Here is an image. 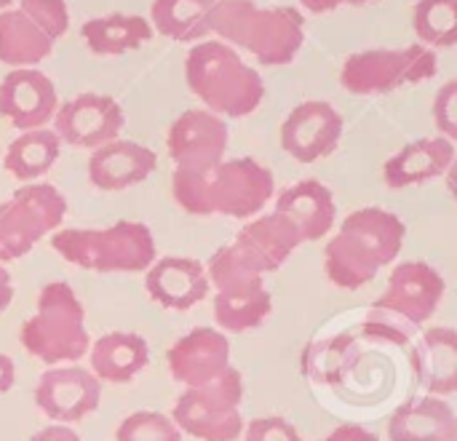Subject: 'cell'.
Returning a JSON list of instances; mask_svg holds the SVG:
<instances>
[{
  "instance_id": "1",
  "label": "cell",
  "mask_w": 457,
  "mask_h": 441,
  "mask_svg": "<svg viewBox=\"0 0 457 441\" xmlns=\"http://www.w3.org/2000/svg\"><path fill=\"white\" fill-rule=\"evenodd\" d=\"M276 177L254 158H230L217 166L171 174V196L187 212L198 217L222 214L233 220H249L265 209L273 198Z\"/></svg>"
},
{
  "instance_id": "2",
  "label": "cell",
  "mask_w": 457,
  "mask_h": 441,
  "mask_svg": "<svg viewBox=\"0 0 457 441\" xmlns=\"http://www.w3.org/2000/svg\"><path fill=\"white\" fill-rule=\"evenodd\" d=\"M407 228L402 217L380 206L351 212L324 249V270L340 289H361L394 265L404 246Z\"/></svg>"
},
{
  "instance_id": "3",
  "label": "cell",
  "mask_w": 457,
  "mask_h": 441,
  "mask_svg": "<svg viewBox=\"0 0 457 441\" xmlns=\"http://www.w3.org/2000/svg\"><path fill=\"white\" fill-rule=\"evenodd\" d=\"M445 292V276L431 262H399L388 276L386 292L370 308L361 324V337L388 345H407L412 335L436 313Z\"/></svg>"
},
{
  "instance_id": "4",
  "label": "cell",
  "mask_w": 457,
  "mask_h": 441,
  "mask_svg": "<svg viewBox=\"0 0 457 441\" xmlns=\"http://www.w3.org/2000/svg\"><path fill=\"white\" fill-rule=\"evenodd\" d=\"M209 35L244 46L265 67L289 64L305 40V16L292 5L260 8L252 0H217L209 11Z\"/></svg>"
},
{
  "instance_id": "5",
  "label": "cell",
  "mask_w": 457,
  "mask_h": 441,
  "mask_svg": "<svg viewBox=\"0 0 457 441\" xmlns=\"http://www.w3.org/2000/svg\"><path fill=\"white\" fill-rule=\"evenodd\" d=\"M185 80L206 110L220 118H244L254 112L265 96L260 72L222 40H204L187 51Z\"/></svg>"
},
{
  "instance_id": "6",
  "label": "cell",
  "mask_w": 457,
  "mask_h": 441,
  "mask_svg": "<svg viewBox=\"0 0 457 441\" xmlns=\"http://www.w3.org/2000/svg\"><path fill=\"white\" fill-rule=\"evenodd\" d=\"M51 246L62 260L94 273H139L155 262V238L145 222L120 220L107 228L56 230Z\"/></svg>"
},
{
  "instance_id": "7",
  "label": "cell",
  "mask_w": 457,
  "mask_h": 441,
  "mask_svg": "<svg viewBox=\"0 0 457 441\" xmlns=\"http://www.w3.org/2000/svg\"><path fill=\"white\" fill-rule=\"evenodd\" d=\"M21 348L37 362L56 367L88 356L91 337L86 329V311L75 289L64 281H51L40 289L35 313L19 329Z\"/></svg>"
},
{
  "instance_id": "8",
  "label": "cell",
  "mask_w": 457,
  "mask_h": 441,
  "mask_svg": "<svg viewBox=\"0 0 457 441\" xmlns=\"http://www.w3.org/2000/svg\"><path fill=\"white\" fill-rule=\"evenodd\" d=\"M244 378L236 367L204 388H185L171 410L174 426L201 441H236L244 434Z\"/></svg>"
},
{
  "instance_id": "9",
  "label": "cell",
  "mask_w": 457,
  "mask_h": 441,
  "mask_svg": "<svg viewBox=\"0 0 457 441\" xmlns=\"http://www.w3.org/2000/svg\"><path fill=\"white\" fill-rule=\"evenodd\" d=\"M64 214L67 201L54 185L16 187L8 201H0V265L29 254L40 238L64 222Z\"/></svg>"
},
{
  "instance_id": "10",
  "label": "cell",
  "mask_w": 457,
  "mask_h": 441,
  "mask_svg": "<svg viewBox=\"0 0 457 441\" xmlns=\"http://www.w3.org/2000/svg\"><path fill=\"white\" fill-rule=\"evenodd\" d=\"M439 72V59L428 46L407 48H372L351 54L340 70V83L345 91L359 96L388 94L402 86L423 83Z\"/></svg>"
},
{
  "instance_id": "11",
  "label": "cell",
  "mask_w": 457,
  "mask_h": 441,
  "mask_svg": "<svg viewBox=\"0 0 457 441\" xmlns=\"http://www.w3.org/2000/svg\"><path fill=\"white\" fill-rule=\"evenodd\" d=\"M126 118L120 104L104 94H80L54 112V134L75 147L96 150L118 139Z\"/></svg>"
},
{
  "instance_id": "12",
  "label": "cell",
  "mask_w": 457,
  "mask_h": 441,
  "mask_svg": "<svg viewBox=\"0 0 457 441\" xmlns=\"http://www.w3.org/2000/svg\"><path fill=\"white\" fill-rule=\"evenodd\" d=\"M102 399V383L83 367H51L40 375L35 386L37 410L59 420L62 426L78 423L86 415L96 412Z\"/></svg>"
},
{
  "instance_id": "13",
  "label": "cell",
  "mask_w": 457,
  "mask_h": 441,
  "mask_svg": "<svg viewBox=\"0 0 457 441\" xmlns=\"http://www.w3.org/2000/svg\"><path fill=\"white\" fill-rule=\"evenodd\" d=\"M343 137V115L321 99L297 104L281 123V147L300 163H313L335 153Z\"/></svg>"
},
{
  "instance_id": "14",
  "label": "cell",
  "mask_w": 457,
  "mask_h": 441,
  "mask_svg": "<svg viewBox=\"0 0 457 441\" xmlns=\"http://www.w3.org/2000/svg\"><path fill=\"white\" fill-rule=\"evenodd\" d=\"M169 155L174 169L198 171L225 161L228 126L209 110H185L169 129Z\"/></svg>"
},
{
  "instance_id": "15",
  "label": "cell",
  "mask_w": 457,
  "mask_h": 441,
  "mask_svg": "<svg viewBox=\"0 0 457 441\" xmlns=\"http://www.w3.org/2000/svg\"><path fill=\"white\" fill-rule=\"evenodd\" d=\"M169 372L185 388H204L225 375L230 364V340L214 327H195L166 354Z\"/></svg>"
},
{
  "instance_id": "16",
  "label": "cell",
  "mask_w": 457,
  "mask_h": 441,
  "mask_svg": "<svg viewBox=\"0 0 457 441\" xmlns=\"http://www.w3.org/2000/svg\"><path fill=\"white\" fill-rule=\"evenodd\" d=\"M56 107L51 78L35 67H16L0 80V115L21 131L46 129Z\"/></svg>"
},
{
  "instance_id": "17",
  "label": "cell",
  "mask_w": 457,
  "mask_h": 441,
  "mask_svg": "<svg viewBox=\"0 0 457 441\" xmlns=\"http://www.w3.org/2000/svg\"><path fill=\"white\" fill-rule=\"evenodd\" d=\"M145 289L166 311H190L212 292L206 268L190 257H163L145 270Z\"/></svg>"
},
{
  "instance_id": "18",
  "label": "cell",
  "mask_w": 457,
  "mask_h": 441,
  "mask_svg": "<svg viewBox=\"0 0 457 441\" xmlns=\"http://www.w3.org/2000/svg\"><path fill=\"white\" fill-rule=\"evenodd\" d=\"M230 244L260 276H268L276 273L303 241L284 214L270 212L244 225Z\"/></svg>"
},
{
  "instance_id": "19",
  "label": "cell",
  "mask_w": 457,
  "mask_h": 441,
  "mask_svg": "<svg viewBox=\"0 0 457 441\" xmlns=\"http://www.w3.org/2000/svg\"><path fill=\"white\" fill-rule=\"evenodd\" d=\"M158 166L150 147L131 139H112L88 158V182L99 190H126L145 182Z\"/></svg>"
},
{
  "instance_id": "20",
  "label": "cell",
  "mask_w": 457,
  "mask_h": 441,
  "mask_svg": "<svg viewBox=\"0 0 457 441\" xmlns=\"http://www.w3.org/2000/svg\"><path fill=\"white\" fill-rule=\"evenodd\" d=\"M455 163V142L445 137H423L404 145L383 166V179L394 190L415 187L447 174Z\"/></svg>"
},
{
  "instance_id": "21",
  "label": "cell",
  "mask_w": 457,
  "mask_h": 441,
  "mask_svg": "<svg viewBox=\"0 0 457 441\" xmlns=\"http://www.w3.org/2000/svg\"><path fill=\"white\" fill-rule=\"evenodd\" d=\"M273 212L284 214L295 225L303 244L324 238L335 228V217H337L335 196L319 179H303L287 187L276 198Z\"/></svg>"
},
{
  "instance_id": "22",
  "label": "cell",
  "mask_w": 457,
  "mask_h": 441,
  "mask_svg": "<svg viewBox=\"0 0 457 441\" xmlns=\"http://www.w3.org/2000/svg\"><path fill=\"white\" fill-rule=\"evenodd\" d=\"M412 372L428 396H453L457 391V335L450 327L428 329L412 348Z\"/></svg>"
},
{
  "instance_id": "23",
  "label": "cell",
  "mask_w": 457,
  "mask_h": 441,
  "mask_svg": "<svg viewBox=\"0 0 457 441\" xmlns=\"http://www.w3.org/2000/svg\"><path fill=\"white\" fill-rule=\"evenodd\" d=\"M391 441H457L455 410L439 396H415L388 420Z\"/></svg>"
},
{
  "instance_id": "24",
  "label": "cell",
  "mask_w": 457,
  "mask_h": 441,
  "mask_svg": "<svg viewBox=\"0 0 457 441\" xmlns=\"http://www.w3.org/2000/svg\"><path fill=\"white\" fill-rule=\"evenodd\" d=\"M88 362L99 383H131L147 367L150 348L137 332H110L88 348Z\"/></svg>"
},
{
  "instance_id": "25",
  "label": "cell",
  "mask_w": 457,
  "mask_h": 441,
  "mask_svg": "<svg viewBox=\"0 0 457 441\" xmlns=\"http://www.w3.org/2000/svg\"><path fill=\"white\" fill-rule=\"evenodd\" d=\"M273 311V297L262 281H244L214 289V321L220 332L257 329Z\"/></svg>"
},
{
  "instance_id": "26",
  "label": "cell",
  "mask_w": 457,
  "mask_h": 441,
  "mask_svg": "<svg viewBox=\"0 0 457 441\" xmlns=\"http://www.w3.org/2000/svg\"><path fill=\"white\" fill-rule=\"evenodd\" d=\"M80 35L96 56H118L126 51L142 48L153 37V27L147 19L134 13H110L88 19L80 27Z\"/></svg>"
},
{
  "instance_id": "27",
  "label": "cell",
  "mask_w": 457,
  "mask_h": 441,
  "mask_svg": "<svg viewBox=\"0 0 457 441\" xmlns=\"http://www.w3.org/2000/svg\"><path fill=\"white\" fill-rule=\"evenodd\" d=\"M54 51V40L19 8L0 11V62L32 67Z\"/></svg>"
},
{
  "instance_id": "28",
  "label": "cell",
  "mask_w": 457,
  "mask_h": 441,
  "mask_svg": "<svg viewBox=\"0 0 457 441\" xmlns=\"http://www.w3.org/2000/svg\"><path fill=\"white\" fill-rule=\"evenodd\" d=\"M59 153H62V139L54 134V129H32V131H21L8 145L3 166L13 179L35 182L51 171V166L59 161Z\"/></svg>"
},
{
  "instance_id": "29",
  "label": "cell",
  "mask_w": 457,
  "mask_h": 441,
  "mask_svg": "<svg viewBox=\"0 0 457 441\" xmlns=\"http://www.w3.org/2000/svg\"><path fill=\"white\" fill-rule=\"evenodd\" d=\"M217 0H153L150 27L177 43L201 40L209 35V11Z\"/></svg>"
},
{
  "instance_id": "30",
  "label": "cell",
  "mask_w": 457,
  "mask_h": 441,
  "mask_svg": "<svg viewBox=\"0 0 457 441\" xmlns=\"http://www.w3.org/2000/svg\"><path fill=\"white\" fill-rule=\"evenodd\" d=\"M356 337H337L332 343H313L303 354V370L316 383H340L356 362Z\"/></svg>"
},
{
  "instance_id": "31",
  "label": "cell",
  "mask_w": 457,
  "mask_h": 441,
  "mask_svg": "<svg viewBox=\"0 0 457 441\" xmlns=\"http://www.w3.org/2000/svg\"><path fill=\"white\" fill-rule=\"evenodd\" d=\"M415 35L428 46L450 48L457 43V0H418L412 13Z\"/></svg>"
},
{
  "instance_id": "32",
  "label": "cell",
  "mask_w": 457,
  "mask_h": 441,
  "mask_svg": "<svg viewBox=\"0 0 457 441\" xmlns=\"http://www.w3.org/2000/svg\"><path fill=\"white\" fill-rule=\"evenodd\" d=\"M115 441H182V431L163 412H131L115 431Z\"/></svg>"
},
{
  "instance_id": "33",
  "label": "cell",
  "mask_w": 457,
  "mask_h": 441,
  "mask_svg": "<svg viewBox=\"0 0 457 441\" xmlns=\"http://www.w3.org/2000/svg\"><path fill=\"white\" fill-rule=\"evenodd\" d=\"M19 11L29 16L51 40L62 37L70 27V11L64 0H19Z\"/></svg>"
},
{
  "instance_id": "34",
  "label": "cell",
  "mask_w": 457,
  "mask_h": 441,
  "mask_svg": "<svg viewBox=\"0 0 457 441\" xmlns=\"http://www.w3.org/2000/svg\"><path fill=\"white\" fill-rule=\"evenodd\" d=\"M244 441H303L300 431L278 415L270 418H254L244 426Z\"/></svg>"
},
{
  "instance_id": "35",
  "label": "cell",
  "mask_w": 457,
  "mask_h": 441,
  "mask_svg": "<svg viewBox=\"0 0 457 441\" xmlns=\"http://www.w3.org/2000/svg\"><path fill=\"white\" fill-rule=\"evenodd\" d=\"M457 80H447L434 99V121L445 139H457Z\"/></svg>"
},
{
  "instance_id": "36",
  "label": "cell",
  "mask_w": 457,
  "mask_h": 441,
  "mask_svg": "<svg viewBox=\"0 0 457 441\" xmlns=\"http://www.w3.org/2000/svg\"><path fill=\"white\" fill-rule=\"evenodd\" d=\"M319 441H380L370 429L359 426V423H343L337 426L332 434H327L324 439Z\"/></svg>"
},
{
  "instance_id": "37",
  "label": "cell",
  "mask_w": 457,
  "mask_h": 441,
  "mask_svg": "<svg viewBox=\"0 0 457 441\" xmlns=\"http://www.w3.org/2000/svg\"><path fill=\"white\" fill-rule=\"evenodd\" d=\"M29 441H83L70 426H62V423H54V426H46L40 429Z\"/></svg>"
},
{
  "instance_id": "38",
  "label": "cell",
  "mask_w": 457,
  "mask_h": 441,
  "mask_svg": "<svg viewBox=\"0 0 457 441\" xmlns=\"http://www.w3.org/2000/svg\"><path fill=\"white\" fill-rule=\"evenodd\" d=\"M13 380H16V364L11 356L0 354V396L13 388Z\"/></svg>"
},
{
  "instance_id": "39",
  "label": "cell",
  "mask_w": 457,
  "mask_h": 441,
  "mask_svg": "<svg viewBox=\"0 0 457 441\" xmlns=\"http://www.w3.org/2000/svg\"><path fill=\"white\" fill-rule=\"evenodd\" d=\"M11 300H13V279L5 270V265H0V313L11 305Z\"/></svg>"
},
{
  "instance_id": "40",
  "label": "cell",
  "mask_w": 457,
  "mask_h": 441,
  "mask_svg": "<svg viewBox=\"0 0 457 441\" xmlns=\"http://www.w3.org/2000/svg\"><path fill=\"white\" fill-rule=\"evenodd\" d=\"M311 13H327V11H335V8H340L345 0H300Z\"/></svg>"
},
{
  "instance_id": "41",
  "label": "cell",
  "mask_w": 457,
  "mask_h": 441,
  "mask_svg": "<svg viewBox=\"0 0 457 441\" xmlns=\"http://www.w3.org/2000/svg\"><path fill=\"white\" fill-rule=\"evenodd\" d=\"M348 5H367V3H378V0H345Z\"/></svg>"
},
{
  "instance_id": "42",
  "label": "cell",
  "mask_w": 457,
  "mask_h": 441,
  "mask_svg": "<svg viewBox=\"0 0 457 441\" xmlns=\"http://www.w3.org/2000/svg\"><path fill=\"white\" fill-rule=\"evenodd\" d=\"M13 3H19V0H0V11H5V8H11Z\"/></svg>"
}]
</instances>
